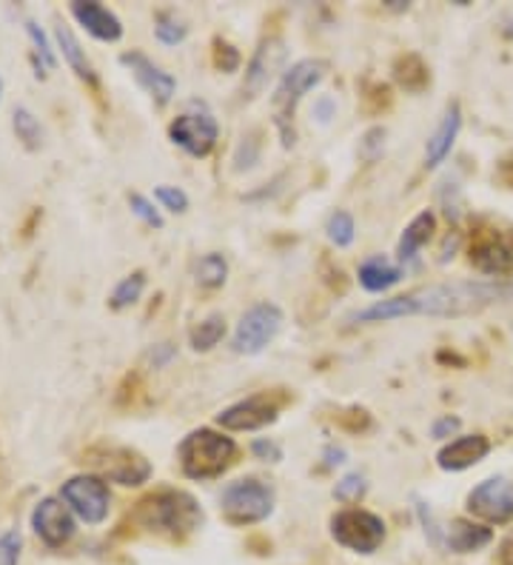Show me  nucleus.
<instances>
[{"label": "nucleus", "mask_w": 513, "mask_h": 565, "mask_svg": "<svg viewBox=\"0 0 513 565\" xmlns=\"http://www.w3.org/2000/svg\"><path fill=\"white\" fill-rule=\"evenodd\" d=\"M511 295V286L485 280H453L425 286L403 297L380 300L374 306L354 311L349 323H388L403 318H466L479 315L488 306L500 303Z\"/></svg>", "instance_id": "1"}, {"label": "nucleus", "mask_w": 513, "mask_h": 565, "mask_svg": "<svg viewBox=\"0 0 513 565\" xmlns=\"http://www.w3.org/2000/svg\"><path fill=\"white\" fill-rule=\"evenodd\" d=\"M329 75V61L322 57H306V61H297L295 66H288L282 72L277 89H274L271 106H274V124L280 129V138L286 149L295 146V115L300 100L306 97V92H311L314 86H320L322 77Z\"/></svg>", "instance_id": "2"}, {"label": "nucleus", "mask_w": 513, "mask_h": 565, "mask_svg": "<svg viewBox=\"0 0 513 565\" xmlns=\"http://www.w3.org/2000/svg\"><path fill=\"white\" fill-rule=\"evenodd\" d=\"M135 518L146 529L165 531V534L183 537V534H192L194 529H200V523H203V509H200V503L192 494L165 489L140 500Z\"/></svg>", "instance_id": "3"}, {"label": "nucleus", "mask_w": 513, "mask_h": 565, "mask_svg": "<svg viewBox=\"0 0 513 565\" xmlns=\"http://www.w3.org/2000/svg\"><path fill=\"white\" fill-rule=\"evenodd\" d=\"M180 469L192 480H212L228 469L237 457V443L212 428H197L178 446Z\"/></svg>", "instance_id": "4"}, {"label": "nucleus", "mask_w": 513, "mask_h": 565, "mask_svg": "<svg viewBox=\"0 0 513 565\" xmlns=\"http://www.w3.org/2000/svg\"><path fill=\"white\" fill-rule=\"evenodd\" d=\"M220 509H223V518L234 525L263 523L274 511V489L263 480L246 477V480H237L223 489Z\"/></svg>", "instance_id": "5"}, {"label": "nucleus", "mask_w": 513, "mask_h": 565, "mask_svg": "<svg viewBox=\"0 0 513 565\" xmlns=\"http://www.w3.org/2000/svg\"><path fill=\"white\" fill-rule=\"evenodd\" d=\"M331 537L354 554H374L385 543V523L374 511L345 509L331 518Z\"/></svg>", "instance_id": "6"}, {"label": "nucleus", "mask_w": 513, "mask_h": 565, "mask_svg": "<svg viewBox=\"0 0 513 565\" xmlns=\"http://www.w3.org/2000/svg\"><path fill=\"white\" fill-rule=\"evenodd\" d=\"M61 500L68 505V511L86 525H100L109 518L111 494L103 477L95 475H75L68 477L61 489Z\"/></svg>", "instance_id": "7"}, {"label": "nucleus", "mask_w": 513, "mask_h": 565, "mask_svg": "<svg viewBox=\"0 0 513 565\" xmlns=\"http://www.w3.org/2000/svg\"><path fill=\"white\" fill-rule=\"evenodd\" d=\"M169 138L171 143L180 146L185 154H192V158H209L220 138L217 118H214L209 109H203V106L194 111H183V115H178V118L171 120Z\"/></svg>", "instance_id": "8"}, {"label": "nucleus", "mask_w": 513, "mask_h": 565, "mask_svg": "<svg viewBox=\"0 0 513 565\" xmlns=\"http://www.w3.org/2000/svg\"><path fill=\"white\" fill-rule=\"evenodd\" d=\"M282 329V311L274 303H257L239 318L232 349L237 354H260Z\"/></svg>", "instance_id": "9"}, {"label": "nucleus", "mask_w": 513, "mask_h": 565, "mask_svg": "<svg viewBox=\"0 0 513 565\" xmlns=\"http://www.w3.org/2000/svg\"><path fill=\"white\" fill-rule=\"evenodd\" d=\"M92 466L100 471L103 480H111L117 486H143L151 477V462L143 455H137L124 446H100L89 451Z\"/></svg>", "instance_id": "10"}, {"label": "nucleus", "mask_w": 513, "mask_h": 565, "mask_svg": "<svg viewBox=\"0 0 513 565\" xmlns=\"http://www.w3.org/2000/svg\"><path fill=\"white\" fill-rule=\"evenodd\" d=\"M288 57V46L280 35L263 38L260 46L254 49L252 61L246 66V77H243V100H254L257 95L268 89V83L277 77L282 70V63Z\"/></svg>", "instance_id": "11"}, {"label": "nucleus", "mask_w": 513, "mask_h": 565, "mask_svg": "<svg viewBox=\"0 0 513 565\" xmlns=\"http://www.w3.org/2000/svg\"><path fill=\"white\" fill-rule=\"evenodd\" d=\"M282 403L274 397V394L263 392L254 394V397H246V401L234 403V406L223 408L217 414V423L228 431H257V428L271 426L277 417H280Z\"/></svg>", "instance_id": "12"}, {"label": "nucleus", "mask_w": 513, "mask_h": 565, "mask_svg": "<svg viewBox=\"0 0 513 565\" xmlns=\"http://www.w3.org/2000/svg\"><path fill=\"white\" fill-rule=\"evenodd\" d=\"M468 511L488 523L505 525L513 520V483L507 477H488L468 494Z\"/></svg>", "instance_id": "13"}, {"label": "nucleus", "mask_w": 513, "mask_h": 565, "mask_svg": "<svg viewBox=\"0 0 513 565\" xmlns=\"http://www.w3.org/2000/svg\"><path fill=\"white\" fill-rule=\"evenodd\" d=\"M32 529L49 548H61L75 537V514L61 497H43L32 511Z\"/></svg>", "instance_id": "14"}, {"label": "nucleus", "mask_w": 513, "mask_h": 565, "mask_svg": "<svg viewBox=\"0 0 513 565\" xmlns=\"http://www.w3.org/2000/svg\"><path fill=\"white\" fill-rule=\"evenodd\" d=\"M120 63L135 75V81L149 92L151 100L158 106L169 104L171 97H174V92H178V81H174L165 70H160L158 63L149 61L143 52H124V55H120Z\"/></svg>", "instance_id": "15"}, {"label": "nucleus", "mask_w": 513, "mask_h": 565, "mask_svg": "<svg viewBox=\"0 0 513 565\" xmlns=\"http://www.w3.org/2000/svg\"><path fill=\"white\" fill-rule=\"evenodd\" d=\"M68 12H72V18L95 41L117 43L124 38V23H120V18L111 9L103 7V3H97V0H75V3H68Z\"/></svg>", "instance_id": "16"}, {"label": "nucleus", "mask_w": 513, "mask_h": 565, "mask_svg": "<svg viewBox=\"0 0 513 565\" xmlns=\"http://www.w3.org/2000/svg\"><path fill=\"white\" fill-rule=\"evenodd\" d=\"M471 266L491 277L507 275L513 269V246L496 232H482L471 243Z\"/></svg>", "instance_id": "17"}, {"label": "nucleus", "mask_w": 513, "mask_h": 565, "mask_svg": "<svg viewBox=\"0 0 513 565\" xmlns=\"http://www.w3.org/2000/svg\"><path fill=\"white\" fill-rule=\"evenodd\" d=\"M491 455V440L485 435H462L439 448L437 466L442 471H466Z\"/></svg>", "instance_id": "18"}, {"label": "nucleus", "mask_w": 513, "mask_h": 565, "mask_svg": "<svg viewBox=\"0 0 513 565\" xmlns=\"http://www.w3.org/2000/svg\"><path fill=\"white\" fill-rule=\"evenodd\" d=\"M459 129H462V109H459V104L453 100V104H448L442 120H439V126L434 129L428 143H425V166H428V169H437V166L451 154L453 143H457L459 138Z\"/></svg>", "instance_id": "19"}, {"label": "nucleus", "mask_w": 513, "mask_h": 565, "mask_svg": "<svg viewBox=\"0 0 513 565\" xmlns=\"http://www.w3.org/2000/svg\"><path fill=\"white\" fill-rule=\"evenodd\" d=\"M493 531L485 525L471 523V520H451L445 525V548H451L457 554H473L479 548L491 545Z\"/></svg>", "instance_id": "20"}, {"label": "nucleus", "mask_w": 513, "mask_h": 565, "mask_svg": "<svg viewBox=\"0 0 513 565\" xmlns=\"http://www.w3.org/2000/svg\"><path fill=\"white\" fill-rule=\"evenodd\" d=\"M434 232H437V214H434L431 209H425V212H419L417 217H414V221L405 226L403 237H399V246H397V260L403 263V266H408V263H417L419 248L431 241Z\"/></svg>", "instance_id": "21"}, {"label": "nucleus", "mask_w": 513, "mask_h": 565, "mask_svg": "<svg viewBox=\"0 0 513 565\" xmlns=\"http://www.w3.org/2000/svg\"><path fill=\"white\" fill-rule=\"evenodd\" d=\"M55 41H57V49H61L63 61L68 63V70L75 72V75L81 77L83 83L95 86V83H97L95 66H92V61L86 57V49L81 46V41H77L75 32H72L66 23H57V26H55Z\"/></svg>", "instance_id": "22"}, {"label": "nucleus", "mask_w": 513, "mask_h": 565, "mask_svg": "<svg viewBox=\"0 0 513 565\" xmlns=\"http://www.w3.org/2000/svg\"><path fill=\"white\" fill-rule=\"evenodd\" d=\"M405 271L399 266L388 260V257H368V260L360 266V286L371 295H380V291L394 289L399 280H403Z\"/></svg>", "instance_id": "23"}, {"label": "nucleus", "mask_w": 513, "mask_h": 565, "mask_svg": "<svg viewBox=\"0 0 513 565\" xmlns=\"http://www.w3.org/2000/svg\"><path fill=\"white\" fill-rule=\"evenodd\" d=\"M394 81L403 86L405 92H423L428 83H431V72H428V66L423 63V57L419 55H403L394 61Z\"/></svg>", "instance_id": "24"}, {"label": "nucleus", "mask_w": 513, "mask_h": 565, "mask_svg": "<svg viewBox=\"0 0 513 565\" xmlns=\"http://www.w3.org/2000/svg\"><path fill=\"white\" fill-rule=\"evenodd\" d=\"M223 338H226V318L223 315H209L189 331V343H192L194 352H212Z\"/></svg>", "instance_id": "25"}, {"label": "nucleus", "mask_w": 513, "mask_h": 565, "mask_svg": "<svg viewBox=\"0 0 513 565\" xmlns=\"http://www.w3.org/2000/svg\"><path fill=\"white\" fill-rule=\"evenodd\" d=\"M12 129L18 135L23 146H26L29 152H38L43 146V126L41 120L34 118V111L26 109V106H18L12 111Z\"/></svg>", "instance_id": "26"}, {"label": "nucleus", "mask_w": 513, "mask_h": 565, "mask_svg": "<svg viewBox=\"0 0 513 565\" xmlns=\"http://www.w3.org/2000/svg\"><path fill=\"white\" fill-rule=\"evenodd\" d=\"M228 277V263L226 257L212 252V255H203L194 266V280L203 286V289H220Z\"/></svg>", "instance_id": "27"}, {"label": "nucleus", "mask_w": 513, "mask_h": 565, "mask_svg": "<svg viewBox=\"0 0 513 565\" xmlns=\"http://www.w3.org/2000/svg\"><path fill=\"white\" fill-rule=\"evenodd\" d=\"M26 35L34 46V57H32L34 70H38V77H43L46 75V70H55L57 66L55 49H52V43H49L46 32H43L34 21H26Z\"/></svg>", "instance_id": "28"}, {"label": "nucleus", "mask_w": 513, "mask_h": 565, "mask_svg": "<svg viewBox=\"0 0 513 565\" xmlns=\"http://www.w3.org/2000/svg\"><path fill=\"white\" fill-rule=\"evenodd\" d=\"M143 289H146V275L143 271H135V275L124 277V280L117 282L115 291H111L109 297V306L117 311L129 309V306H135L137 300H140Z\"/></svg>", "instance_id": "29"}, {"label": "nucleus", "mask_w": 513, "mask_h": 565, "mask_svg": "<svg viewBox=\"0 0 513 565\" xmlns=\"http://www.w3.org/2000/svg\"><path fill=\"white\" fill-rule=\"evenodd\" d=\"M260 152H263V143H260V135L257 131H248L243 135V140L237 143L234 149V172H252L254 166L260 163Z\"/></svg>", "instance_id": "30"}, {"label": "nucleus", "mask_w": 513, "mask_h": 565, "mask_svg": "<svg viewBox=\"0 0 513 565\" xmlns=\"http://www.w3.org/2000/svg\"><path fill=\"white\" fill-rule=\"evenodd\" d=\"M325 235H329V241L334 243L336 248L351 246V243H354V237H356L354 217H351L349 212H342V209L331 212L329 223H325Z\"/></svg>", "instance_id": "31"}, {"label": "nucleus", "mask_w": 513, "mask_h": 565, "mask_svg": "<svg viewBox=\"0 0 513 565\" xmlns=\"http://www.w3.org/2000/svg\"><path fill=\"white\" fill-rule=\"evenodd\" d=\"M189 35V26L183 21H178L171 12L158 14V23H154V38H158L163 46H178Z\"/></svg>", "instance_id": "32"}, {"label": "nucleus", "mask_w": 513, "mask_h": 565, "mask_svg": "<svg viewBox=\"0 0 513 565\" xmlns=\"http://www.w3.org/2000/svg\"><path fill=\"white\" fill-rule=\"evenodd\" d=\"M365 491H368V483H365V477L360 475V471L345 475L340 483L334 486V497L340 500V503H360V500L365 497Z\"/></svg>", "instance_id": "33"}, {"label": "nucleus", "mask_w": 513, "mask_h": 565, "mask_svg": "<svg viewBox=\"0 0 513 565\" xmlns=\"http://www.w3.org/2000/svg\"><path fill=\"white\" fill-rule=\"evenodd\" d=\"M129 206H131V212H135L137 217L146 223V226L163 228V214L154 209V203H151L149 198H143V194H137V192L129 194Z\"/></svg>", "instance_id": "34"}, {"label": "nucleus", "mask_w": 513, "mask_h": 565, "mask_svg": "<svg viewBox=\"0 0 513 565\" xmlns=\"http://www.w3.org/2000/svg\"><path fill=\"white\" fill-rule=\"evenodd\" d=\"M23 537L21 531H3L0 534V565H18L21 563Z\"/></svg>", "instance_id": "35"}, {"label": "nucleus", "mask_w": 513, "mask_h": 565, "mask_svg": "<svg viewBox=\"0 0 513 565\" xmlns=\"http://www.w3.org/2000/svg\"><path fill=\"white\" fill-rule=\"evenodd\" d=\"M154 198L160 201V206L174 214H183L189 209V194L178 186H158L154 189Z\"/></svg>", "instance_id": "36"}, {"label": "nucleus", "mask_w": 513, "mask_h": 565, "mask_svg": "<svg viewBox=\"0 0 513 565\" xmlns=\"http://www.w3.org/2000/svg\"><path fill=\"white\" fill-rule=\"evenodd\" d=\"M239 61H243V57H239V52L232 43L220 41V38L214 41V66H217L220 72H237Z\"/></svg>", "instance_id": "37"}, {"label": "nucleus", "mask_w": 513, "mask_h": 565, "mask_svg": "<svg viewBox=\"0 0 513 565\" xmlns=\"http://www.w3.org/2000/svg\"><path fill=\"white\" fill-rule=\"evenodd\" d=\"M417 514H419V523L425 525V537L431 540L437 548H445V529H439L437 518H434V511L428 509V503L417 500Z\"/></svg>", "instance_id": "38"}, {"label": "nucleus", "mask_w": 513, "mask_h": 565, "mask_svg": "<svg viewBox=\"0 0 513 565\" xmlns=\"http://www.w3.org/2000/svg\"><path fill=\"white\" fill-rule=\"evenodd\" d=\"M385 135H388V131H385L383 126H374V129L365 131L363 143H360V154H363L365 160L380 158V154H383V149H385Z\"/></svg>", "instance_id": "39"}, {"label": "nucleus", "mask_w": 513, "mask_h": 565, "mask_svg": "<svg viewBox=\"0 0 513 565\" xmlns=\"http://www.w3.org/2000/svg\"><path fill=\"white\" fill-rule=\"evenodd\" d=\"M252 455L257 457V460H263V462H280L282 460V448L277 446L274 440H266V437H260V440L252 443Z\"/></svg>", "instance_id": "40"}, {"label": "nucleus", "mask_w": 513, "mask_h": 565, "mask_svg": "<svg viewBox=\"0 0 513 565\" xmlns=\"http://www.w3.org/2000/svg\"><path fill=\"white\" fill-rule=\"evenodd\" d=\"M459 426H462V420H459V417H451V414H445V417H439V420L431 426L434 440H445V437L457 435Z\"/></svg>", "instance_id": "41"}, {"label": "nucleus", "mask_w": 513, "mask_h": 565, "mask_svg": "<svg viewBox=\"0 0 513 565\" xmlns=\"http://www.w3.org/2000/svg\"><path fill=\"white\" fill-rule=\"evenodd\" d=\"M174 345L171 343H160V345H154V349H151L149 352V360H151V365H154V369H163L165 363H169L171 358H174Z\"/></svg>", "instance_id": "42"}, {"label": "nucleus", "mask_w": 513, "mask_h": 565, "mask_svg": "<svg viewBox=\"0 0 513 565\" xmlns=\"http://www.w3.org/2000/svg\"><path fill=\"white\" fill-rule=\"evenodd\" d=\"M314 115L322 120V124H329V120L334 118V100H331V97H322V100H317Z\"/></svg>", "instance_id": "43"}, {"label": "nucleus", "mask_w": 513, "mask_h": 565, "mask_svg": "<svg viewBox=\"0 0 513 565\" xmlns=\"http://www.w3.org/2000/svg\"><path fill=\"white\" fill-rule=\"evenodd\" d=\"M325 466H329V469H336V466H342V462H345V448H340V446H329L325 448Z\"/></svg>", "instance_id": "44"}, {"label": "nucleus", "mask_w": 513, "mask_h": 565, "mask_svg": "<svg viewBox=\"0 0 513 565\" xmlns=\"http://www.w3.org/2000/svg\"><path fill=\"white\" fill-rule=\"evenodd\" d=\"M457 246H459V235H448V241H445V246H442V257H439V260L448 263V257H453Z\"/></svg>", "instance_id": "45"}, {"label": "nucleus", "mask_w": 513, "mask_h": 565, "mask_svg": "<svg viewBox=\"0 0 513 565\" xmlns=\"http://www.w3.org/2000/svg\"><path fill=\"white\" fill-rule=\"evenodd\" d=\"M385 7L394 9V12H405V9H408V0H385Z\"/></svg>", "instance_id": "46"}, {"label": "nucleus", "mask_w": 513, "mask_h": 565, "mask_svg": "<svg viewBox=\"0 0 513 565\" xmlns=\"http://www.w3.org/2000/svg\"><path fill=\"white\" fill-rule=\"evenodd\" d=\"M0 97H3V77H0Z\"/></svg>", "instance_id": "47"}]
</instances>
